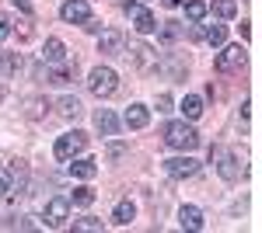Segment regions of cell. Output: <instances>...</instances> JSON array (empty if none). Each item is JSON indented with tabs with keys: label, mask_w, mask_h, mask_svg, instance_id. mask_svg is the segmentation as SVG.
Here are the masks:
<instances>
[{
	"label": "cell",
	"mask_w": 262,
	"mask_h": 233,
	"mask_svg": "<svg viewBox=\"0 0 262 233\" xmlns=\"http://www.w3.org/2000/svg\"><path fill=\"white\" fill-rule=\"evenodd\" d=\"M164 143L171 146V150H182V153H192L196 146H200V133L182 118V122H168L164 125Z\"/></svg>",
	"instance_id": "obj_1"
},
{
	"label": "cell",
	"mask_w": 262,
	"mask_h": 233,
	"mask_svg": "<svg viewBox=\"0 0 262 233\" xmlns=\"http://www.w3.org/2000/svg\"><path fill=\"white\" fill-rule=\"evenodd\" d=\"M88 91L95 97H112L119 91V73L112 66H95L91 77H88Z\"/></svg>",
	"instance_id": "obj_2"
},
{
	"label": "cell",
	"mask_w": 262,
	"mask_h": 233,
	"mask_svg": "<svg viewBox=\"0 0 262 233\" xmlns=\"http://www.w3.org/2000/svg\"><path fill=\"white\" fill-rule=\"evenodd\" d=\"M42 219H46V226H49V230H60V226H67V219H70V198H67V195L49 198V202H46V213H42Z\"/></svg>",
	"instance_id": "obj_3"
},
{
	"label": "cell",
	"mask_w": 262,
	"mask_h": 233,
	"mask_svg": "<svg viewBox=\"0 0 262 233\" xmlns=\"http://www.w3.org/2000/svg\"><path fill=\"white\" fill-rule=\"evenodd\" d=\"M84 146H88V133L74 129V133H67V136H60V139H56L53 153H56V160H74V157L81 153Z\"/></svg>",
	"instance_id": "obj_4"
},
{
	"label": "cell",
	"mask_w": 262,
	"mask_h": 233,
	"mask_svg": "<svg viewBox=\"0 0 262 233\" xmlns=\"http://www.w3.org/2000/svg\"><path fill=\"white\" fill-rule=\"evenodd\" d=\"M210 160L217 164V174L224 177V181H238L242 177V167H238V157L227 153V150H221V146H213L210 150Z\"/></svg>",
	"instance_id": "obj_5"
},
{
	"label": "cell",
	"mask_w": 262,
	"mask_h": 233,
	"mask_svg": "<svg viewBox=\"0 0 262 233\" xmlns=\"http://www.w3.org/2000/svg\"><path fill=\"white\" fill-rule=\"evenodd\" d=\"M164 171H168V177H175V181H182V177H196L200 174V160L189 157V153L171 157V160H164Z\"/></svg>",
	"instance_id": "obj_6"
},
{
	"label": "cell",
	"mask_w": 262,
	"mask_h": 233,
	"mask_svg": "<svg viewBox=\"0 0 262 233\" xmlns=\"http://www.w3.org/2000/svg\"><path fill=\"white\" fill-rule=\"evenodd\" d=\"M213 66H217L221 73L242 70V66H245V49H242V45H221V53H217V59H213Z\"/></svg>",
	"instance_id": "obj_7"
},
{
	"label": "cell",
	"mask_w": 262,
	"mask_h": 233,
	"mask_svg": "<svg viewBox=\"0 0 262 233\" xmlns=\"http://www.w3.org/2000/svg\"><path fill=\"white\" fill-rule=\"evenodd\" d=\"M60 18L67 24H84V21L91 18V7H88V0H67L60 7Z\"/></svg>",
	"instance_id": "obj_8"
},
{
	"label": "cell",
	"mask_w": 262,
	"mask_h": 233,
	"mask_svg": "<svg viewBox=\"0 0 262 233\" xmlns=\"http://www.w3.org/2000/svg\"><path fill=\"white\" fill-rule=\"evenodd\" d=\"M126 56L133 59L140 70H147V66H154V63H158V53H154L147 42H129V53H126Z\"/></svg>",
	"instance_id": "obj_9"
},
{
	"label": "cell",
	"mask_w": 262,
	"mask_h": 233,
	"mask_svg": "<svg viewBox=\"0 0 262 233\" xmlns=\"http://www.w3.org/2000/svg\"><path fill=\"white\" fill-rule=\"evenodd\" d=\"M179 223H182V230H192V233H200L203 226H206L200 205H182L179 209Z\"/></svg>",
	"instance_id": "obj_10"
},
{
	"label": "cell",
	"mask_w": 262,
	"mask_h": 233,
	"mask_svg": "<svg viewBox=\"0 0 262 233\" xmlns=\"http://www.w3.org/2000/svg\"><path fill=\"white\" fill-rule=\"evenodd\" d=\"M95 125H98V133L101 136H119V118H116V112L112 108H98L95 112Z\"/></svg>",
	"instance_id": "obj_11"
},
{
	"label": "cell",
	"mask_w": 262,
	"mask_h": 233,
	"mask_svg": "<svg viewBox=\"0 0 262 233\" xmlns=\"http://www.w3.org/2000/svg\"><path fill=\"white\" fill-rule=\"evenodd\" d=\"M122 122H126L129 129H147V122H150V108H147V105H140V101H133V105L126 108Z\"/></svg>",
	"instance_id": "obj_12"
},
{
	"label": "cell",
	"mask_w": 262,
	"mask_h": 233,
	"mask_svg": "<svg viewBox=\"0 0 262 233\" xmlns=\"http://www.w3.org/2000/svg\"><path fill=\"white\" fill-rule=\"evenodd\" d=\"M98 53H105V56H119L122 53V32L105 28V32L98 35Z\"/></svg>",
	"instance_id": "obj_13"
},
{
	"label": "cell",
	"mask_w": 262,
	"mask_h": 233,
	"mask_svg": "<svg viewBox=\"0 0 262 233\" xmlns=\"http://www.w3.org/2000/svg\"><path fill=\"white\" fill-rule=\"evenodd\" d=\"M133 28H137L140 35H150V32H158V18H154L147 7H137V11H133Z\"/></svg>",
	"instance_id": "obj_14"
},
{
	"label": "cell",
	"mask_w": 262,
	"mask_h": 233,
	"mask_svg": "<svg viewBox=\"0 0 262 233\" xmlns=\"http://www.w3.org/2000/svg\"><path fill=\"white\" fill-rule=\"evenodd\" d=\"M70 174L81 177V181H91V177L98 174V160H91V157H81V160H74V164H70Z\"/></svg>",
	"instance_id": "obj_15"
},
{
	"label": "cell",
	"mask_w": 262,
	"mask_h": 233,
	"mask_svg": "<svg viewBox=\"0 0 262 233\" xmlns=\"http://www.w3.org/2000/svg\"><path fill=\"white\" fill-rule=\"evenodd\" d=\"M133 216H137V205H133L129 198H122L119 205L112 209V223H116V226H129V223H133Z\"/></svg>",
	"instance_id": "obj_16"
},
{
	"label": "cell",
	"mask_w": 262,
	"mask_h": 233,
	"mask_svg": "<svg viewBox=\"0 0 262 233\" xmlns=\"http://www.w3.org/2000/svg\"><path fill=\"white\" fill-rule=\"evenodd\" d=\"M42 59H46V63H63V59H67V45H63L60 39H46Z\"/></svg>",
	"instance_id": "obj_17"
},
{
	"label": "cell",
	"mask_w": 262,
	"mask_h": 233,
	"mask_svg": "<svg viewBox=\"0 0 262 233\" xmlns=\"http://www.w3.org/2000/svg\"><path fill=\"white\" fill-rule=\"evenodd\" d=\"M200 39H206L213 49H221L224 42H227V28H224V24H206V28L200 32Z\"/></svg>",
	"instance_id": "obj_18"
},
{
	"label": "cell",
	"mask_w": 262,
	"mask_h": 233,
	"mask_svg": "<svg viewBox=\"0 0 262 233\" xmlns=\"http://www.w3.org/2000/svg\"><path fill=\"white\" fill-rule=\"evenodd\" d=\"M182 115L189 118V122L200 118L203 115V97L200 94H185V97H182Z\"/></svg>",
	"instance_id": "obj_19"
},
{
	"label": "cell",
	"mask_w": 262,
	"mask_h": 233,
	"mask_svg": "<svg viewBox=\"0 0 262 233\" xmlns=\"http://www.w3.org/2000/svg\"><path fill=\"white\" fill-rule=\"evenodd\" d=\"M21 70V56L18 53H0V73L4 77H14Z\"/></svg>",
	"instance_id": "obj_20"
},
{
	"label": "cell",
	"mask_w": 262,
	"mask_h": 233,
	"mask_svg": "<svg viewBox=\"0 0 262 233\" xmlns=\"http://www.w3.org/2000/svg\"><path fill=\"white\" fill-rule=\"evenodd\" d=\"M101 219H95V216H81V219H74V233H101Z\"/></svg>",
	"instance_id": "obj_21"
},
{
	"label": "cell",
	"mask_w": 262,
	"mask_h": 233,
	"mask_svg": "<svg viewBox=\"0 0 262 233\" xmlns=\"http://www.w3.org/2000/svg\"><path fill=\"white\" fill-rule=\"evenodd\" d=\"M213 14L224 18V21H231L238 14V0H213Z\"/></svg>",
	"instance_id": "obj_22"
},
{
	"label": "cell",
	"mask_w": 262,
	"mask_h": 233,
	"mask_svg": "<svg viewBox=\"0 0 262 233\" xmlns=\"http://www.w3.org/2000/svg\"><path fill=\"white\" fill-rule=\"evenodd\" d=\"M206 11H210V7H206L203 0H189V4H185V18L192 21V24H200V21L206 18Z\"/></svg>",
	"instance_id": "obj_23"
},
{
	"label": "cell",
	"mask_w": 262,
	"mask_h": 233,
	"mask_svg": "<svg viewBox=\"0 0 262 233\" xmlns=\"http://www.w3.org/2000/svg\"><path fill=\"white\" fill-rule=\"evenodd\" d=\"M95 202V192L88 188V185H81V188H74V195H70V205H81V209H88Z\"/></svg>",
	"instance_id": "obj_24"
},
{
	"label": "cell",
	"mask_w": 262,
	"mask_h": 233,
	"mask_svg": "<svg viewBox=\"0 0 262 233\" xmlns=\"http://www.w3.org/2000/svg\"><path fill=\"white\" fill-rule=\"evenodd\" d=\"M56 108H60L63 118H77V115H81V101H77V97H60Z\"/></svg>",
	"instance_id": "obj_25"
},
{
	"label": "cell",
	"mask_w": 262,
	"mask_h": 233,
	"mask_svg": "<svg viewBox=\"0 0 262 233\" xmlns=\"http://www.w3.org/2000/svg\"><path fill=\"white\" fill-rule=\"evenodd\" d=\"M70 80H74V66H60L56 73H49V84H56V87L70 84Z\"/></svg>",
	"instance_id": "obj_26"
},
{
	"label": "cell",
	"mask_w": 262,
	"mask_h": 233,
	"mask_svg": "<svg viewBox=\"0 0 262 233\" xmlns=\"http://www.w3.org/2000/svg\"><path fill=\"white\" fill-rule=\"evenodd\" d=\"M42 223L35 219H28V216H21V219H7V230H39Z\"/></svg>",
	"instance_id": "obj_27"
},
{
	"label": "cell",
	"mask_w": 262,
	"mask_h": 233,
	"mask_svg": "<svg viewBox=\"0 0 262 233\" xmlns=\"http://www.w3.org/2000/svg\"><path fill=\"white\" fill-rule=\"evenodd\" d=\"M46 108H49V105H46L42 97H32V101H28V118H42Z\"/></svg>",
	"instance_id": "obj_28"
},
{
	"label": "cell",
	"mask_w": 262,
	"mask_h": 233,
	"mask_svg": "<svg viewBox=\"0 0 262 233\" xmlns=\"http://www.w3.org/2000/svg\"><path fill=\"white\" fill-rule=\"evenodd\" d=\"M161 39L164 42H175V39H179V21H164V24H161Z\"/></svg>",
	"instance_id": "obj_29"
},
{
	"label": "cell",
	"mask_w": 262,
	"mask_h": 233,
	"mask_svg": "<svg viewBox=\"0 0 262 233\" xmlns=\"http://www.w3.org/2000/svg\"><path fill=\"white\" fill-rule=\"evenodd\" d=\"M11 188H14V174H11V171H4V167H0V198H4V195L11 192Z\"/></svg>",
	"instance_id": "obj_30"
},
{
	"label": "cell",
	"mask_w": 262,
	"mask_h": 233,
	"mask_svg": "<svg viewBox=\"0 0 262 233\" xmlns=\"http://www.w3.org/2000/svg\"><path fill=\"white\" fill-rule=\"evenodd\" d=\"M158 112H171V94H158Z\"/></svg>",
	"instance_id": "obj_31"
},
{
	"label": "cell",
	"mask_w": 262,
	"mask_h": 233,
	"mask_svg": "<svg viewBox=\"0 0 262 233\" xmlns=\"http://www.w3.org/2000/svg\"><path fill=\"white\" fill-rule=\"evenodd\" d=\"M7 35H11V21H7V18H0V42L7 39Z\"/></svg>",
	"instance_id": "obj_32"
},
{
	"label": "cell",
	"mask_w": 262,
	"mask_h": 233,
	"mask_svg": "<svg viewBox=\"0 0 262 233\" xmlns=\"http://www.w3.org/2000/svg\"><path fill=\"white\" fill-rule=\"evenodd\" d=\"M11 4H14V7H21L25 14H32V0H11Z\"/></svg>",
	"instance_id": "obj_33"
},
{
	"label": "cell",
	"mask_w": 262,
	"mask_h": 233,
	"mask_svg": "<svg viewBox=\"0 0 262 233\" xmlns=\"http://www.w3.org/2000/svg\"><path fill=\"white\" fill-rule=\"evenodd\" d=\"M161 4H164V7H179L182 0H161Z\"/></svg>",
	"instance_id": "obj_34"
}]
</instances>
